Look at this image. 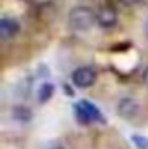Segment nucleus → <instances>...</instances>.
I'll use <instances>...</instances> for the list:
<instances>
[{
  "label": "nucleus",
  "mask_w": 148,
  "mask_h": 149,
  "mask_svg": "<svg viewBox=\"0 0 148 149\" xmlns=\"http://www.w3.org/2000/svg\"><path fill=\"white\" fill-rule=\"evenodd\" d=\"M72 81L78 88H87V87H91L96 81V71L92 68H89V66L77 68L72 73Z\"/></svg>",
  "instance_id": "2"
},
{
  "label": "nucleus",
  "mask_w": 148,
  "mask_h": 149,
  "mask_svg": "<svg viewBox=\"0 0 148 149\" xmlns=\"http://www.w3.org/2000/svg\"><path fill=\"white\" fill-rule=\"evenodd\" d=\"M78 106L82 108V111L91 118V121H103V114H101V111H99L92 102H89V101H80Z\"/></svg>",
  "instance_id": "6"
},
{
  "label": "nucleus",
  "mask_w": 148,
  "mask_h": 149,
  "mask_svg": "<svg viewBox=\"0 0 148 149\" xmlns=\"http://www.w3.org/2000/svg\"><path fill=\"white\" fill-rule=\"evenodd\" d=\"M94 21H98V17L89 7H75L68 14V26L73 31H87Z\"/></svg>",
  "instance_id": "1"
},
{
  "label": "nucleus",
  "mask_w": 148,
  "mask_h": 149,
  "mask_svg": "<svg viewBox=\"0 0 148 149\" xmlns=\"http://www.w3.org/2000/svg\"><path fill=\"white\" fill-rule=\"evenodd\" d=\"M132 141L136 142V146H138L140 149H148V139L140 137V135H134V137H132Z\"/></svg>",
  "instance_id": "10"
},
{
  "label": "nucleus",
  "mask_w": 148,
  "mask_h": 149,
  "mask_svg": "<svg viewBox=\"0 0 148 149\" xmlns=\"http://www.w3.org/2000/svg\"><path fill=\"white\" fill-rule=\"evenodd\" d=\"M75 114H77V120H78L80 123H85V125H87V123H91V118H89L85 113L82 111V108H80L78 104L75 106Z\"/></svg>",
  "instance_id": "9"
},
{
  "label": "nucleus",
  "mask_w": 148,
  "mask_h": 149,
  "mask_svg": "<svg viewBox=\"0 0 148 149\" xmlns=\"http://www.w3.org/2000/svg\"><path fill=\"white\" fill-rule=\"evenodd\" d=\"M12 116L19 121H30L32 120V111L28 108H23V106H16L12 109Z\"/></svg>",
  "instance_id": "8"
},
{
  "label": "nucleus",
  "mask_w": 148,
  "mask_h": 149,
  "mask_svg": "<svg viewBox=\"0 0 148 149\" xmlns=\"http://www.w3.org/2000/svg\"><path fill=\"white\" fill-rule=\"evenodd\" d=\"M96 17H98V24L103 28H111L117 23V12L111 7H101Z\"/></svg>",
  "instance_id": "4"
},
{
  "label": "nucleus",
  "mask_w": 148,
  "mask_h": 149,
  "mask_svg": "<svg viewBox=\"0 0 148 149\" xmlns=\"http://www.w3.org/2000/svg\"><path fill=\"white\" fill-rule=\"evenodd\" d=\"M54 94V85L52 83H44L38 90V101L40 102H47Z\"/></svg>",
  "instance_id": "7"
},
{
  "label": "nucleus",
  "mask_w": 148,
  "mask_h": 149,
  "mask_svg": "<svg viewBox=\"0 0 148 149\" xmlns=\"http://www.w3.org/2000/svg\"><path fill=\"white\" fill-rule=\"evenodd\" d=\"M143 81H145V83L148 85V70L145 71V74H143Z\"/></svg>",
  "instance_id": "11"
},
{
  "label": "nucleus",
  "mask_w": 148,
  "mask_h": 149,
  "mask_svg": "<svg viewBox=\"0 0 148 149\" xmlns=\"http://www.w3.org/2000/svg\"><path fill=\"white\" fill-rule=\"evenodd\" d=\"M117 111L118 114L122 116V118H132L136 113H138V102L134 101V99H131V97H124L120 102H118V106H117Z\"/></svg>",
  "instance_id": "3"
},
{
  "label": "nucleus",
  "mask_w": 148,
  "mask_h": 149,
  "mask_svg": "<svg viewBox=\"0 0 148 149\" xmlns=\"http://www.w3.org/2000/svg\"><path fill=\"white\" fill-rule=\"evenodd\" d=\"M19 31V23L14 17H4L0 21V37L2 38H11Z\"/></svg>",
  "instance_id": "5"
},
{
  "label": "nucleus",
  "mask_w": 148,
  "mask_h": 149,
  "mask_svg": "<svg viewBox=\"0 0 148 149\" xmlns=\"http://www.w3.org/2000/svg\"><path fill=\"white\" fill-rule=\"evenodd\" d=\"M52 149H61V148H52Z\"/></svg>",
  "instance_id": "12"
}]
</instances>
